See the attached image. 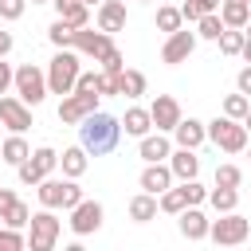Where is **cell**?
Instances as JSON below:
<instances>
[{
  "label": "cell",
  "instance_id": "obj_43",
  "mask_svg": "<svg viewBox=\"0 0 251 251\" xmlns=\"http://www.w3.org/2000/svg\"><path fill=\"white\" fill-rule=\"evenodd\" d=\"M180 16H184L188 24H196V20L204 16V8H200V0H184V4H180Z\"/></svg>",
  "mask_w": 251,
  "mask_h": 251
},
{
  "label": "cell",
  "instance_id": "obj_23",
  "mask_svg": "<svg viewBox=\"0 0 251 251\" xmlns=\"http://www.w3.org/2000/svg\"><path fill=\"white\" fill-rule=\"evenodd\" d=\"M86 157H90V153H86L82 145H71V149H63V153H59V165H63V176H75V180H78V176L86 173V165H90Z\"/></svg>",
  "mask_w": 251,
  "mask_h": 251
},
{
  "label": "cell",
  "instance_id": "obj_26",
  "mask_svg": "<svg viewBox=\"0 0 251 251\" xmlns=\"http://www.w3.org/2000/svg\"><path fill=\"white\" fill-rule=\"evenodd\" d=\"M220 16L227 27H247L251 24V4H235V0H220Z\"/></svg>",
  "mask_w": 251,
  "mask_h": 251
},
{
  "label": "cell",
  "instance_id": "obj_5",
  "mask_svg": "<svg viewBox=\"0 0 251 251\" xmlns=\"http://www.w3.org/2000/svg\"><path fill=\"white\" fill-rule=\"evenodd\" d=\"M247 235H251V224L239 212H220V220H212V227H208V239L220 247H239Z\"/></svg>",
  "mask_w": 251,
  "mask_h": 251
},
{
  "label": "cell",
  "instance_id": "obj_27",
  "mask_svg": "<svg viewBox=\"0 0 251 251\" xmlns=\"http://www.w3.org/2000/svg\"><path fill=\"white\" fill-rule=\"evenodd\" d=\"M224 27H227V24H224L220 12H204V16L196 20V39H212V43H216V39L224 35Z\"/></svg>",
  "mask_w": 251,
  "mask_h": 251
},
{
  "label": "cell",
  "instance_id": "obj_38",
  "mask_svg": "<svg viewBox=\"0 0 251 251\" xmlns=\"http://www.w3.org/2000/svg\"><path fill=\"white\" fill-rule=\"evenodd\" d=\"M98 63H102V71H106V75H122V71H126V59H122V51H118V47H110Z\"/></svg>",
  "mask_w": 251,
  "mask_h": 251
},
{
  "label": "cell",
  "instance_id": "obj_51",
  "mask_svg": "<svg viewBox=\"0 0 251 251\" xmlns=\"http://www.w3.org/2000/svg\"><path fill=\"white\" fill-rule=\"evenodd\" d=\"M243 126H247V133H251V110H247V118H243Z\"/></svg>",
  "mask_w": 251,
  "mask_h": 251
},
{
  "label": "cell",
  "instance_id": "obj_25",
  "mask_svg": "<svg viewBox=\"0 0 251 251\" xmlns=\"http://www.w3.org/2000/svg\"><path fill=\"white\" fill-rule=\"evenodd\" d=\"M35 188H39V204H43V208H63V196H67V180H51V176H43Z\"/></svg>",
  "mask_w": 251,
  "mask_h": 251
},
{
  "label": "cell",
  "instance_id": "obj_49",
  "mask_svg": "<svg viewBox=\"0 0 251 251\" xmlns=\"http://www.w3.org/2000/svg\"><path fill=\"white\" fill-rule=\"evenodd\" d=\"M200 8H204V12H216V8H220V0H200Z\"/></svg>",
  "mask_w": 251,
  "mask_h": 251
},
{
  "label": "cell",
  "instance_id": "obj_30",
  "mask_svg": "<svg viewBox=\"0 0 251 251\" xmlns=\"http://www.w3.org/2000/svg\"><path fill=\"white\" fill-rule=\"evenodd\" d=\"M157 200H161V212H169V216H180V212L188 208V196H184V188H165Z\"/></svg>",
  "mask_w": 251,
  "mask_h": 251
},
{
  "label": "cell",
  "instance_id": "obj_13",
  "mask_svg": "<svg viewBox=\"0 0 251 251\" xmlns=\"http://www.w3.org/2000/svg\"><path fill=\"white\" fill-rule=\"evenodd\" d=\"M149 114H153V129L173 133V129H176V122H180V102H176L173 94H157V98H153V106H149Z\"/></svg>",
  "mask_w": 251,
  "mask_h": 251
},
{
  "label": "cell",
  "instance_id": "obj_8",
  "mask_svg": "<svg viewBox=\"0 0 251 251\" xmlns=\"http://www.w3.org/2000/svg\"><path fill=\"white\" fill-rule=\"evenodd\" d=\"M55 165H59V153L51 145H39L24 165H16V176H20V184H39L43 176H51Z\"/></svg>",
  "mask_w": 251,
  "mask_h": 251
},
{
  "label": "cell",
  "instance_id": "obj_54",
  "mask_svg": "<svg viewBox=\"0 0 251 251\" xmlns=\"http://www.w3.org/2000/svg\"><path fill=\"white\" fill-rule=\"evenodd\" d=\"M86 4H102V0H86Z\"/></svg>",
  "mask_w": 251,
  "mask_h": 251
},
{
  "label": "cell",
  "instance_id": "obj_17",
  "mask_svg": "<svg viewBox=\"0 0 251 251\" xmlns=\"http://www.w3.org/2000/svg\"><path fill=\"white\" fill-rule=\"evenodd\" d=\"M169 169H173V176H176V180H192V176L200 173V157H196V149L176 145V149L169 153Z\"/></svg>",
  "mask_w": 251,
  "mask_h": 251
},
{
  "label": "cell",
  "instance_id": "obj_48",
  "mask_svg": "<svg viewBox=\"0 0 251 251\" xmlns=\"http://www.w3.org/2000/svg\"><path fill=\"white\" fill-rule=\"evenodd\" d=\"M8 51H12V31H4V27H0V59H4Z\"/></svg>",
  "mask_w": 251,
  "mask_h": 251
},
{
  "label": "cell",
  "instance_id": "obj_28",
  "mask_svg": "<svg viewBox=\"0 0 251 251\" xmlns=\"http://www.w3.org/2000/svg\"><path fill=\"white\" fill-rule=\"evenodd\" d=\"M208 200H212V208H216V212H235V204H239V188L216 184V188L208 192Z\"/></svg>",
  "mask_w": 251,
  "mask_h": 251
},
{
  "label": "cell",
  "instance_id": "obj_4",
  "mask_svg": "<svg viewBox=\"0 0 251 251\" xmlns=\"http://www.w3.org/2000/svg\"><path fill=\"white\" fill-rule=\"evenodd\" d=\"M208 141H216L224 153H243L247 149V126L239 122V118H216V122H208Z\"/></svg>",
  "mask_w": 251,
  "mask_h": 251
},
{
  "label": "cell",
  "instance_id": "obj_24",
  "mask_svg": "<svg viewBox=\"0 0 251 251\" xmlns=\"http://www.w3.org/2000/svg\"><path fill=\"white\" fill-rule=\"evenodd\" d=\"M31 157V145L24 141V133H12L8 141H0V161H8V165H24Z\"/></svg>",
  "mask_w": 251,
  "mask_h": 251
},
{
  "label": "cell",
  "instance_id": "obj_36",
  "mask_svg": "<svg viewBox=\"0 0 251 251\" xmlns=\"http://www.w3.org/2000/svg\"><path fill=\"white\" fill-rule=\"evenodd\" d=\"M239 180H243V169H239V165H216V184L239 188Z\"/></svg>",
  "mask_w": 251,
  "mask_h": 251
},
{
  "label": "cell",
  "instance_id": "obj_41",
  "mask_svg": "<svg viewBox=\"0 0 251 251\" xmlns=\"http://www.w3.org/2000/svg\"><path fill=\"white\" fill-rule=\"evenodd\" d=\"M27 0H0V20H20Z\"/></svg>",
  "mask_w": 251,
  "mask_h": 251
},
{
  "label": "cell",
  "instance_id": "obj_14",
  "mask_svg": "<svg viewBox=\"0 0 251 251\" xmlns=\"http://www.w3.org/2000/svg\"><path fill=\"white\" fill-rule=\"evenodd\" d=\"M176 227H180V235H184V239L200 243V239H208V227H212V220L200 212V204H188V208L176 216Z\"/></svg>",
  "mask_w": 251,
  "mask_h": 251
},
{
  "label": "cell",
  "instance_id": "obj_18",
  "mask_svg": "<svg viewBox=\"0 0 251 251\" xmlns=\"http://www.w3.org/2000/svg\"><path fill=\"white\" fill-rule=\"evenodd\" d=\"M137 153H141V161L149 165V161H165V157L173 153V145H169V137H165L161 129H157V133L149 129L145 137H137Z\"/></svg>",
  "mask_w": 251,
  "mask_h": 251
},
{
  "label": "cell",
  "instance_id": "obj_32",
  "mask_svg": "<svg viewBox=\"0 0 251 251\" xmlns=\"http://www.w3.org/2000/svg\"><path fill=\"white\" fill-rule=\"evenodd\" d=\"M180 24H184L180 8H169V4H161V8H157V27H161L165 35H169V31H176Z\"/></svg>",
  "mask_w": 251,
  "mask_h": 251
},
{
  "label": "cell",
  "instance_id": "obj_2",
  "mask_svg": "<svg viewBox=\"0 0 251 251\" xmlns=\"http://www.w3.org/2000/svg\"><path fill=\"white\" fill-rule=\"evenodd\" d=\"M78 51L75 47H59V55L47 63V86L51 94H71L75 82H78Z\"/></svg>",
  "mask_w": 251,
  "mask_h": 251
},
{
  "label": "cell",
  "instance_id": "obj_21",
  "mask_svg": "<svg viewBox=\"0 0 251 251\" xmlns=\"http://www.w3.org/2000/svg\"><path fill=\"white\" fill-rule=\"evenodd\" d=\"M157 208H161V200H157L153 192L141 188V192L129 200V220H133V224H149V220L157 216Z\"/></svg>",
  "mask_w": 251,
  "mask_h": 251
},
{
  "label": "cell",
  "instance_id": "obj_10",
  "mask_svg": "<svg viewBox=\"0 0 251 251\" xmlns=\"http://www.w3.org/2000/svg\"><path fill=\"white\" fill-rule=\"evenodd\" d=\"M98 227H102V204L82 196V200L71 208V231H75V235H94Z\"/></svg>",
  "mask_w": 251,
  "mask_h": 251
},
{
  "label": "cell",
  "instance_id": "obj_29",
  "mask_svg": "<svg viewBox=\"0 0 251 251\" xmlns=\"http://www.w3.org/2000/svg\"><path fill=\"white\" fill-rule=\"evenodd\" d=\"M224 55H243V43H247V31L243 27H224V35L216 39Z\"/></svg>",
  "mask_w": 251,
  "mask_h": 251
},
{
  "label": "cell",
  "instance_id": "obj_40",
  "mask_svg": "<svg viewBox=\"0 0 251 251\" xmlns=\"http://www.w3.org/2000/svg\"><path fill=\"white\" fill-rule=\"evenodd\" d=\"M78 90H98L102 94V71H78Z\"/></svg>",
  "mask_w": 251,
  "mask_h": 251
},
{
  "label": "cell",
  "instance_id": "obj_50",
  "mask_svg": "<svg viewBox=\"0 0 251 251\" xmlns=\"http://www.w3.org/2000/svg\"><path fill=\"white\" fill-rule=\"evenodd\" d=\"M243 59L251 63V35H247V43H243Z\"/></svg>",
  "mask_w": 251,
  "mask_h": 251
},
{
  "label": "cell",
  "instance_id": "obj_15",
  "mask_svg": "<svg viewBox=\"0 0 251 251\" xmlns=\"http://www.w3.org/2000/svg\"><path fill=\"white\" fill-rule=\"evenodd\" d=\"M173 180H176V176H173V169H169V161H149V165L141 169V180H137V184H141L145 192H153V196H161L165 188H173Z\"/></svg>",
  "mask_w": 251,
  "mask_h": 251
},
{
  "label": "cell",
  "instance_id": "obj_42",
  "mask_svg": "<svg viewBox=\"0 0 251 251\" xmlns=\"http://www.w3.org/2000/svg\"><path fill=\"white\" fill-rule=\"evenodd\" d=\"M78 200H82V188H78V184H75V176H67V196H63V208H67V212H71V208H75V204H78Z\"/></svg>",
  "mask_w": 251,
  "mask_h": 251
},
{
  "label": "cell",
  "instance_id": "obj_47",
  "mask_svg": "<svg viewBox=\"0 0 251 251\" xmlns=\"http://www.w3.org/2000/svg\"><path fill=\"white\" fill-rule=\"evenodd\" d=\"M235 86H239V94H251V63L235 75Z\"/></svg>",
  "mask_w": 251,
  "mask_h": 251
},
{
  "label": "cell",
  "instance_id": "obj_31",
  "mask_svg": "<svg viewBox=\"0 0 251 251\" xmlns=\"http://www.w3.org/2000/svg\"><path fill=\"white\" fill-rule=\"evenodd\" d=\"M122 94H126V98H141V94H145V75L133 71V67H126V71H122Z\"/></svg>",
  "mask_w": 251,
  "mask_h": 251
},
{
  "label": "cell",
  "instance_id": "obj_44",
  "mask_svg": "<svg viewBox=\"0 0 251 251\" xmlns=\"http://www.w3.org/2000/svg\"><path fill=\"white\" fill-rule=\"evenodd\" d=\"M16 200H20V196H16L12 188H4V184H0V220H4V216L16 208Z\"/></svg>",
  "mask_w": 251,
  "mask_h": 251
},
{
  "label": "cell",
  "instance_id": "obj_46",
  "mask_svg": "<svg viewBox=\"0 0 251 251\" xmlns=\"http://www.w3.org/2000/svg\"><path fill=\"white\" fill-rule=\"evenodd\" d=\"M102 94H122V75H106L102 71Z\"/></svg>",
  "mask_w": 251,
  "mask_h": 251
},
{
  "label": "cell",
  "instance_id": "obj_45",
  "mask_svg": "<svg viewBox=\"0 0 251 251\" xmlns=\"http://www.w3.org/2000/svg\"><path fill=\"white\" fill-rule=\"evenodd\" d=\"M12 86H16V71H12V67L0 59V94H8Z\"/></svg>",
  "mask_w": 251,
  "mask_h": 251
},
{
  "label": "cell",
  "instance_id": "obj_16",
  "mask_svg": "<svg viewBox=\"0 0 251 251\" xmlns=\"http://www.w3.org/2000/svg\"><path fill=\"white\" fill-rule=\"evenodd\" d=\"M173 137H176V145L196 149V145H204V141H208V122H200V118H180V122H176V129H173Z\"/></svg>",
  "mask_w": 251,
  "mask_h": 251
},
{
  "label": "cell",
  "instance_id": "obj_33",
  "mask_svg": "<svg viewBox=\"0 0 251 251\" xmlns=\"http://www.w3.org/2000/svg\"><path fill=\"white\" fill-rule=\"evenodd\" d=\"M47 39H51L55 47H71V39H75V27H71L67 20H55V24L47 27Z\"/></svg>",
  "mask_w": 251,
  "mask_h": 251
},
{
  "label": "cell",
  "instance_id": "obj_37",
  "mask_svg": "<svg viewBox=\"0 0 251 251\" xmlns=\"http://www.w3.org/2000/svg\"><path fill=\"white\" fill-rule=\"evenodd\" d=\"M27 220H31V208H27L24 200H16V208H12L0 224H8V227H27Z\"/></svg>",
  "mask_w": 251,
  "mask_h": 251
},
{
  "label": "cell",
  "instance_id": "obj_3",
  "mask_svg": "<svg viewBox=\"0 0 251 251\" xmlns=\"http://www.w3.org/2000/svg\"><path fill=\"white\" fill-rule=\"evenodd\" d=\"M59 231H63V224L55 220V208H39L27 220V247L31 251H51L55 239H59Z\"/></svg>",
  "mask_w": 251,
  "mask_h": 251
},
{
  "label": "cell",
  "instance_id": "obj_39",
  "mask_svg": "<svg viewBox=\"0 0 251 251\" xmlns=\"http://www.w3.org/2000/svg\"><path fill=\"white\" fill-rule=\"evenodd\" d=\"M180 188H184V196H188V204H204L208 200V188L192 176V180H180Z\"/></svg>",
  "mask_w": 251,
  "mask_h": 251
},
{
  "label": "cell",
  "instance_id": "obj_19",
  "mask_svg": "<svg viewBox=\"0 0 251 251\" xmlns=\"http://www.w3.org/2000/svg\"><path fill=\"white\" fill-rule=\"evenodd\" d=\"M98 27L102 31H122L126 27V0H102L98 4Z\"/></svg>",
  "mask_w": 251,
  "mask_h": 251
},
{
  "label": "cell",
  "instance_id": "obj_34",
  "mask_svg": "<svg viewBox=\"0 0 251 251\" xmlns=\"http://www.w3.org/2000/svg\"><path fill=\"white\" fill-rule=\"evenodd\" d=\"M247 110H251L247 94H239V90H235V94H227V98H224V114H227V118H239V122H243V118H247Z\"/></svg>",
  "mask_w": 251,
  "mask_h": 251
},
{
  "label": "cell",
  "instance_id": "obj_11",
  "mask_svg": "<svg viewBox=\"0 0 251 251\" xmlns=\"http://www.w3.org/2000/svg\"><path fill=\"white\" fill-rule=\"evenodd\" d=\"M192 51H196V31L176 27V31H169V39H165V47H161V63L176 67V63H184Z\"/></svg>",
  "mask_w": 251,
  "mask_h": 251
},
{
  "label": "cell",
  "instance_id": "obj_53",
  "mask_svg": "<svg viewBox=\"0 0 251 251\" xmlns=\"http://www.w3.org/2000/svg\"><path fill=\"white\" fill-rule=\"evenodd\" d=\"M235 4H251V0H235Z\"/></svg>",
  "mask_w": 251,
  "mask_h": 251
},
{
  "label": "cell",
  "instance_id": "obj_52",
  "mask_svg": "<svg viewBox=\"0 0 251 251\" xmlns=\"http://www.w3.org/2000/svg\"><path fill=\"white\" fill-rule=\"evenodd\" d=\"M31 4H51V0H31Z\"/></svg>",
  "mask_w": 251,
  "mask_h": 251
},
{
  "label": "cell",
  "instance_id": "obj_7",
  "mask_svg": "<svg viewBox=\"0 0 251 251\" xmlns=\"http://www.w3.org/2000/svg\"><path fill=\"white\" fill-rule=\"evenodd\" d=\"M98 90H71V94H63V102H59V122H67V126H78L86 114H94L98 110Z\"/></svg>",
  "mask_w": 251,
  "mask_h": 251
},
{
  "label": "cell",
  "instance_id": "obj_20",
  "mask_svg": "<svg viewBox=\"0 0 251 251\" xmlns=\"http://www.w3.org/2000/svg\"><path fill=\"white\" fill-rule=\"evenodd\" d=\"M51 4H55L59 20H67L71 27H86L90 24V4L86 0H51Z\"/></svg>",
  "mask_w": 251,
  "mask_h": 251
},
{
  "label": "cell",
  "instance_id": "obj_9",
  "mask_svg": "<svg viewBox=\"0 0 251 251\" xmlns=\"http://www.w3.org/2000/svg\"><path fill=\"white\" fill-rule=\"evenodd\" d=\"M71 47H75L78 55H86V59H94V63H98V59H102V55L114 47V39H110V31H102V27L94 31V27L86 24V27H75V39H71Z\"/></svg>",
  "mask_w": 251,
  "mask_h": 251
},
{
  "label": "cell",
  "instance_id": "obj_1",
  "mask_svg": "<svg viewBox=\"0 0 251 251\" xmlns=\"http://www.w3.org/2000/svg\"><path fill=\"white\" fill-rule=\"evenodd\" d=\"M118 137H122V118L106 114V110H94L78 122V145L90 153V157H106L118 149Z\"/></svg>",
  "mask_w": 251,
  "mask_h": 251
},
{
  "label": "cell",
  "instance_id": "obj_12",
  "mask_svg": "<svg viewBox=\"0 0 251 251\" xmlns=\"http://www.w3.org/2000/svg\"><path fill=\"white\" fill-rule=\"evenodd\" d=\"M0 122H4L12 133H24V129L31 126V106H27L20 94H16V98H12V94H0Z\"/></svg>",
  "mask_w": 251,
  "mask_h": 251
},
{
  "label": "cell",
  "instance_id": "obj_55",
  "mask_svg": "<svg viewBox=\"0 0 251 251\" xmlns=\"http://www.w3.org/2000/svg\"><path fill=\"white\" fill-rule=\"evenodd\" d=\"M247 35H251V24H247Z\"/></svg>",
  "mask_w": 251,
  "mask_h": 251
},
{
  "label": "cell",
  "instance_id": "obj_35",
  "mask_svg": "<svg viewBox=\"0 0 251 251\" xmlns=\"http://www.w3.org/2000/svg\"><path fill=\"white\" fill-rule=\"evenodd\" d=\"M24 247H27V239L20 235V227H8L4 224L0 227V251H24Z\"/></svg>",
  "mask_w": 251,
  "mask_h": 251
},
{
  "label": "cell",
  "instance_id": "obj_22",
  "mask_svg": "<svg viewBox=\"0 0 251 251\" xmlns=\"http://www.w3.org/2000/svg\"><path fill=\"white\" fill-rule=\"evenodd\" d=\"M122 129H126L129 137H145V133L153 129V114H149V110H141V106H129V110H126V118H122Z\"/></svg>",
  "mask_w": 251,
  "mask_h": 251
},
{
  "label": "cell",
  "instance_id": "obj_6",
  "mask_svg": "<svg viewBox=\"0 0 251 251\" xmlns=\"http://www.w3.org/2000/svg\"><path fill=\"white\" fill-rule=\"evenodd\" d=\"M16 94H20L27 106H39V102L51 94V86H47V71H39L35 63L16 67Z\"/></svg>",
  "mask_w": 251,
  "mask_h": 251
}]
</instances>
